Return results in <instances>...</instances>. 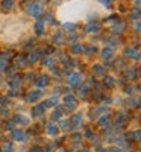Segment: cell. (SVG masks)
Returning a JSON list of instances; mask_svg holds the SVG:
<instances>
[{
    "instance_id": "cell-1",
    "label": "cell",
    "mask_w": 141,
    "mask_h": 152,
    "mask_svg": "<svg viewBox=\"0 0 141 152\" xmlns=\"http://www.w3.org/2000/svg\"><path fill=\"white\" fill-rule=\"evenodd\" d=\"M33 23L28 15L8 14L0 15V41L5 44H15L32 34Z\"/></svg>"
},
{
    "instance_id": "cell-2",
    "label": "cell",
    "mask_w": 141,
    "mask_h": 152,
    "mask_svg": "<svg viewBox=\"0 0 141 152\" xmlns=\"http://www.w3.org/2000/svg\"><path fill=\"white\" fill-rule=\"evenodd\" d=\"M94 9H102V8L93 0H71V2H65L58 9V17L65 21L89 18L94 17L93 14H99V11Z\"/></svg>"
}]
</instances>
